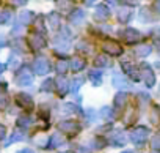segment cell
Listing matches in <instances>:
<instances>
[{
  "label": "cell",
  "mask_w": 160,
  "mask_h": 153,
  "mask_svg": "<svg viewBox=\"0 0 160 153\" xmlns=\"http://www.w3.org/2000/svg\"><path fill=\"white\" fill-rule=\"evenodd\" d=\"M140 78L143 79V82L148 85V87H154L155 85V74L152 71V68L148 65V63H143L140 66Z\"/></svg>",
  "instance_id": "obj_1"
},
{
  "label": "cell",
  "mask_w": 160,
  "mask_h": 153,
  "mask_svg": "<svg viewBox=\"0 0 160 153\" xmlns=\"http://www.w3.org/2000/svg\"><path fill=\"white\" fill-rule=\"evenodd\" d=\"M148 136H149V129H148L146 126H138V128H135V129L130 133V140H132L135 145H141V144L146 142Z\"/></svg>",
  "instance_id": "obj_2"
},
{
  "label": "cell",
  "mask_w": 160,
  "mask_h": 153,
  "mask_svg": "<svg viewBox=\"0 0 160 153\" xmlns=\"http://www.w3.org/2000/svg\"><path fill=\"white\" fill-rule=\"evenodd\" d=\"M58 128L61 129V133L64 134H69V136H75L80 133L82 126H80L77 122H72V120H64V122H60Z\"/></svg>",
  "instance_id": "obj_3"
},
{
  "label": "cell",
  "mask_w": 160,
  "mask_h": 153,
  "mask_svg": "<svg viewBox=\"0 0 160 153\" xmlns=\"http://www.w3.org/2000/svg\"><path fill=\"white\" fill-rule=\"evenodd\" d=\"M16 84L18 85H30V84H33V74H32V71L27 66L21 68L19 73L16 74Z\"/></svg>",
  "instance_id": "obj_4"
},
{
  "label": "cell",
  "mask_w": 160,
  "mask_h": 153,
  "mask_svg": "<svg viewBox=\"0 0 160 153\" xmlns=\"http://www.w3.org/2000/svg\"><path fill=\"white\" fill-rule=\"evenodd\" d=\"M33 69H35V73H36L38 76H44V74H47V73L50 71V63H49V60H46L44 57H39V58L35 60Z\"/></svg>",
  "instance_id": "obj_5"
},
{
  "label": "cell",
  "mask_w": 160,
  "mask_h": 153,
  "mask_svg": "<svg viewBox=\"0 0 160 153\" xmlns=\"http://www.w3.org/2000/svg\"><path fill=\"white\" fill-rule=\"evenodd\" d=\"M102 49H104V52H105V54L113 55V57H116V55H121V54H122V47H121L116 41H105V43H104V46H102Z\"/></svg>",
  "instance_id": "obj_6"
},
{
  "label": "cell",
  "mask_w": 160,
  "mask_h": 153,
  "mask_svg": "<svg viewBox=\"0 0 160 153\" xmlns=\"http://www.w3.org/2000/svg\"><path fill=\"white\" fill-rule=\"evenodd\" d=\"M16 103H18L21 107H24V109H33V106H35L33 98H32L30 95H27V93H19V95L16 96Z\"/></svg>",
  "instance_id": "obj_7"
},
{
  "label": "cell",
  "mask_w": 160,
  "mask_h": 153,
  "mask_svg": "<svg viewBox=\"0 0 160 153\" xmlns=\"http://www.w3.org/2000/svg\"><path fill=\"white\" fill-rule=\"evenodd\" d=\"M122 36H124L126 43H137L138 40H141V33L137 29H126L122 32Z\"/></svg>",
  "instance_id": "obj_8"
},
{
  "label": "cell",
  "mask_w": 160,
  "mask_h": 153,
  "mask_svg": "<svg viewBox=\"0 0 160 153\" xmlns=\"http://www.w3.org/2000/svg\"><path fill=\"white\" fill-rule=\"evenodd\" d=\"M112 84L116 87V89H130V84L127 79H124V76L119 74V73H115L113 78H112Z\"/></svg>",
  "instance_id": "obj_9"
},
{
  "label": "cell",
  "mask_w": 160,
  "mask_h": 153,
  "mask_svg": "<svg viewBox=\"0 0 160 153\" xmlns=\"http://www.w3.org/2000/svg\"><path fill=\"white\" fill-rule=\"evenodd\" d=\"M121 68H122V71H124L127 76H130L133 81H138V79H140V73H138V69H137L132 63L124 62V63H121Z\"/></svg>",
  "instance_id": "obj_10"
},
{
  "label": "cell",
  "mask_w": 160,
  "mask_h": 153,
  "mask_svg": "<svg viewBox=\"0 0 160 153\" xmlns=\"http://www.w3.org/2000/svg\"><path fill=\"white\" fill-rule=\"evenodd\" d=\"M83 21H85V11H83L82 8L74 10V11L71 13V16H69V22L74 24V25H80Z\"/></svg>",
  "instance_id": "obj_11"
},
{
  "label": "cell",
  "mask_w": 160,
  "mask_h": 153,
  "mask_svg": "<svg viewBox=\"0 0 160 153\" xmlns=\"http://www.w3.org/2000/svg\"><path fill=\"white\" fill-rule=\"evenodd\" d=\"M28 43H30V46H32L33 49H42V47L46 46V38H44L42 35H39V33L35 32V33L30 36Z\"/></svg>",
  "instance_id": "obj_12"
},
{
  "label": "cell",
  "mask_w": 160,
  "mask_h": 153,
  "mask_svg": "<svg viewBox=\"0 0 160 153\" xmlns=\"http://www.w3.org/2000/svg\"><path fill=\"white\" fill-rule=\"evenodd\" d=\"M57 84H55V87H57V92H58V95H64L66 92H68V89H69V84H68V79L64 78V76H60V78L55 81Z\"/></svg>",
  "instance_id": "obj_13"
},
{
  "label": "cell",
  "mask_w": 160,
  "mask_h": 153,
  "mask_svg": "<svg viewBox=\"0 0 160 153\" xmlns=\"http://www.w3.org/2000/svg\"><path fill=\"white\" fill-rule=\"evenodd\" d=\"M110 16V10L107 8V5H99L96 8V13H94V18L98 21H107Z\"/></svg>",
  "instance_id": "obj_14"
},
{
  "label": "cell",
  "mask_w": 160,
  "mask_h": 153,
  "mask_svg": "<svg viewBox=\"0 0 160 153\" xmlns=\"http://www.w3.org/2000/svg\"><path fill=\"white\" fill-rule=\"evenodd\" d=\"M127 93L126 92H118L116 95H115V100H113V104H115V107L116 109H122L124 106H126V103H127Z\"/></svg>",
  "instance_id": "obj_15"
},
{
  "label": "cell",
  "mask_w": 160,
  "mask_h": 153,
  "mask_svg": "<svg viewBox=\"0 0 160 153\" xmlns=\"http://www.w3.org/2000/svg\"><path fill=\"white\" fill-rule=\"evenodd\" d=\"M130 16H132V10L130 8H126L124 7V8H119L118 10V21L119 22H122V24L124 22H129L130 21Z\"/></svg>",
  "instance_id": "obj_16"
},
{
  "label": "cell",
  "mask_w": 160,
  "mask_h": 153,
  "mask_svg": "<svg viewBox=\"0 0 160 153\" xmlns=\"http://www.w3.org/2000/svg\"><path fill=\"white\" fill-rule=\"evenodd\" d=\"M61 144H64L63 136H61V134H58V133H55V134H52V137L49 139L47 147H49V148H57V147H60Z\"/></svg>",
  "instance_id": "obj_17"
},
{
  "label": "cell",
  "mask_w": 160,
  "mask_h": 153,
  "mask_svg": "<svg viewBox=\"0 0 160 153\" xmlns=\"http://www.w3.org/2000/svg\"><path fill=\"white\" fill-rule=\"evenodd\" d=\"M88 78H90V81L93 82V85H101V82H102V73L101 71H98V69H93V71H90L88 73Z\"/></svg>",
  "instance_id": "obj_18"
},
{
  "label": "cell",
  "mask_w": 160,
  "mask_h": 153,
  "mask_svg": "<svg viewBox=\"0 0 160 153\" xmlns=\"http://www.w3.org/2000/svg\"><path fill=\"white\" fill-rule=\"evenodd\" d=\"M35 21V14L32 13V11H22L21 14H19V22L21 24H24V25H27V24H30V22H33Z\"/></svg>",
  "instance_id": "obj_19"
},
{
  "label": "cell",
  "mask_w": 160,
  "mask_h": 153,
  "mask_svg": "<svg viewBox=\"0 0 160 153\" xmlns=\"http://www.w3.org/2000/svg\"><path fill=\"white\" fill-rule=\"evenodd\" d=\"M85 66H87V62H85L83 58L74 57V58L71 60V68H72L74 71H82V69H83Z\"/></svg>",
  "instance_id": "obj_20"
},
{
  "label": "cell",
  "mask_w": 160,
  "mask_h": 153,
  "mask_svg": "<svg viewBox=\"0 0 160 153\" xmlns=\"http://www.w3.org/2000/svg\"><path fill=\"white\" fill-rule=\"evenodd\" d=\"M112 144L116 145V147H122L126 144V136L121 133V131H116L113 136H112Z\"/></svg>",
  "instance_id": "obj_21"
},
{
  "label": "cell",
  "mask_w": 160,
  "mask_h": 153,
  "mask_svg": "<svg viewBox=\"0 0 160 153\" xmlns=\"http://www.w3.org/2000/svg\"><path fill=\"white\" fill-rule=\"evenodd\" d=\"M151 51H152V47H151L149 44H141V46H137V47H135V55H138V57H146V55L151 54Z\"/></svg>",
  "instance_id": "obj_22"
},
{
  "label": "cell",
  "mask_w": 160,
  "mask_h": 153,
  "mask_svg": "<svg viewBox=\"0 0 160 153\" xmlns=\"http://www.w3.org/2000/svg\"><path fill=\"white\" fill-rule=\"evenodd\" d=\"M60 24H61V16L58 13H50L49 14V25L52 29H58Z\"/></svg>",
  "instance_id": "obj_23"
},
{
  "label": "cell",
  "mask_w": 160,
  "mask_h": 153,
  "mask_svg": "<svg viewBox=\"0 0 160 153\" xmlns=\"http://www.w3.org/2000/svg\"><path fill=\"white\" fill-rule=\"evenodd\" d=\"M94 65L99 66V68H104V66H110V58L107 55H98L94 58Z\"/></svg>",
  "instance_id": "obj_24"
},
{
  "label": "cell",
  "mask_w": 160,
  "mask_h": 153,
  "mask_svg": "<svg viewBox=\"0 0 160 153\" xmlns=\"http://www.w3.org/2000/svg\"><path fill=\"white\" fill-rule=\"evenodd\" d=\"M83 82H85V79H83V78H75V79H72V81H71V85H69L71 92H72V93H75L80 87L83 85Z\"/></svg>",
  "instance_id": "obj_25"
},
{
  "label": "cell",
  "mask_w": 160,
  "mask_h": 153,
  "mask_svg": "<svg viewBox=\"0 0 160 153\" xmlns=\"http://www.w3.org/2000/svg\"><path fill=\"white\" fill-rule=\"evenodd\" d=\"M61 114H78V107L72 103H66L61 107Z\"/></svg>",
  "instance_id": "obj_26"
},
{
  "label": "cell",
  "mask_w": 160,
  "mask_h": 153,
  "mask_svg": "<svg viewBox=\"0 0 160 153\" xmlns=\"http://www.w3.org/2000/svg\"><path fill=\"white\" fill-rule=\"evenodd\" d=\"M30 123H32V118H30L28 115H21V117L18 118V125H19L21 128H27V126H30Z\"/></svg>",
  "instance_id": "obj_27"
},
{
  "label": "cell",
  "mask_w": 160,
  "mask_h": 153,
  "mask_svg": "<svg viewBox=\"0 0 160 153\" xmlns=\"http://www.w3.org/2000/svg\"><path fill=\"white\" fill-rule=\"evenodd\" d=\"M101 117H104L105 120H112V118H113L112 107H108V106H104V107L101 109Z\"/></svg>",
  "instance_id": "obj_28"
},
{
  "label": "cell",
  "mask_w": 160,
  "mask_h": 153,
  "mask_svg": "<svg viewBox=\"0 0 160 153\" xmlns=\"http://www.w3.org/2000/svg\"><path fill=\"white\" fill-rule=\"evenodd\" d=\"M53 79H47V81H44L42 82V85H41V92H52L53 90Z\"/></svg>",
  "instance_id": "obj_29"
},
{
  "label": "cell",
  "mask_w": 160,
  "mask_h": 153,
  "mask_svg": "<svg viewBox=\"0 0 160 153\" xmlns=\"http://www.w3.org/2000/svg\"><path fill=\"white\" fill-rule=\"evenodd\" d=\"M140 18H141V22H151V21H152V16H151V13H149L148 8H143V10H141Z\"/></svg>",
  "instance_id": "obj_30"
},
{
  "label": "cell",
  "mask_w": 160,
  "mask_h": 153,
  "mask_svg": "<svg viewBox=\"0 0 160 153\" xmlns=\"http://www.w3.org/2000/svg\"><path fill=\"white\" fill-rule=\"evenodd\" d=\"M13 49H14L16 52H24V51H25V47H24V41L19 40V38L14 40V41H13Z\"/></svg>",
  "instance_id": "obj_31"
},
{
  "label": "cell",
  "mask_w": 160,
  "mask_h": 153,
  "mask_svg": "<svg viewBox=\"0 0 160 153\" xmlns=\"http://www.w3.org/2000/svg\"><path fill=\"white\" fill-rule=\"evenodd\" d=\"M68 66H69V63H68L66 60H60V62L57 63V71H58L60 74H63V73L68 71Z\"/></svg>",
  "instance_id": "obj_32"
},
{
  "label": "cell",
  "mask_w": 160,
  "mask_h": 153,
  "mask_svg": "<svg viewBox=\"0 0 160 153\" xmlns=\"http://www.w3.org/2000/svg\"><path fill=\"white\" fill-rule=\"evenodd\" d=\"M151 147L154 150H160V133H157L152 139H151Z\"/></svg>",
  "instance_id": "obj_33"
},
{
  "label": "cell",
  "mask_w": 160,
  "mask_h": 153,
  "mask_svg": "<svg viewBox=\"0 0 160 153\" xmlns=\"http://www.w3.org/2000/svg\"><path fill=\"white\" fill-rule=\"evenodd\" d=\"M10 18H11V14H10V11H0V24H7L8 21H10Z\"/></svg>",
  "instance_id": "obj_34"
},
{
  "label": "cell",
  "mask_w": 160,
  "mask_h": 153,
  "mask_svg": "<svg viewBox=\"0 0 160 153\" xmlns=\"http://www.w3.org/2000/svg\"><path fill=\"white\" fill-rule=\"evenodd\" d=\"M77 49H78V51H83V52H90V51H91L90 44H88V43H85V41H80V43H78V46H77Z\"/></svg>",
  "instance_id": "obj_35"
},
{
  "label": "cell",
  "mask_w": 160,
  "mask_h": 153,
  "mask_svg": "<svg viewBox=\"0 0 160 153\" xmlns=\"http://www.w3.org/2000/svg\"><path fill=\"white\" fill-rule=\"evenodd\" d=\"M25 136L24 134H21V133H14L13 136H11V139H10V142L8 144H13V142H18V140H22Z\"/></svg>",
  "instance_id": "obj_36"
},
{
  "label": "cell",
  "mask_w": 160,
  "mask_h": 153,
  "mask_svg": "<svg viewBox=\"0 0 160 153\" xmlns=\"http://www.w3.org/2000/svg\"><path fill=\"white\" fill-rule=\"evenodd\" d=\"M7 104H8V100H7V96L5 95H2L0 93V109H7Z\"/></svg>",
  "instance_id": "obj_37"
},
{
  "label": "cell",
  "mask_w": 160,
  "mask_h": 153,
  "mask_svg": "<svg viewBox=\"0 0 160 153\" xmlns=\"http://www.w3.org/2000/svg\"><path fill=\"white\" fill-rule=\"evenodd\" d=\"M94 144H96V148H104V147H105V142H104L102 139H96Z\"/></svg>",
  "instance_id": "obj_38"
},
{
  "label": "cell",
  "mask_w": 160,
  "mask_h": 153,
  "mask_svg": "<svg viewBox=\"0 0 160 153\" xmlns=\"http://www.w3.org/2000/svg\"><path fill=\"white\" fill-rule=\"evenodd\" d=\"M5 134H7V128H5L3 125H0V139H3Z\"/></svg>",
  "instance_id": "obj_39"
},
{
  "label": "cell",
  "mask_w": 160,
  "mask_h": 153,
  "mask_svg": "<svg viewBox=\"0 0 160 153\" xmlns=\"http://www.w3.org/2000/svg\"><path fill=\"white\" fill-rule=\"evenodd\" d=\"M57 5H58V7H71L72 3H71V2H58Z\"/></svg>",
  "instance_id": "obj_40"
},
{
  "label": "cell",
  "mask_w": 160,
  "mask_h": 153,
  "mask_svg": "<svg viewBox=\"0 0 160 153\" xmlns=\"http://www.w3.org/2000/svg\"><path fill=\"white\" fill-rule=\"evenodd\" d=\"M3 46H5V38H3V36H0V49H2Z\"/></svg>",
  "instance_id": "obj_41"
},
{
  "label": "cell",
  "mask_w": 160,
  "mask_h": 153,
  "mask_svg": "<svg viewBox=\"0 0 160 153\" xmlns=\"http://www.w3.org/2000/svg\"><path fill=\"white\" fill-rule=\"evenodd\" d=\"M18 153H33L32 150H28V148H24V150H19Z\"/></svg>",
  "instance_id": "obj_42"
},
{
  "label": "cell",
  "mask_w": 160,
  "mask_h": 153,
  "mask_svg": "<svg viewBox=\"0 0 160 153\" xmlns=\"http://www.w3.org/2000/svg\"><path fill=\"white\" fill-rule=\"evenodd\" d=\"M7 89V84L5 82H0V90H5Z\"/></svg>",
  "instance_id": "obj_43"
},
{
  "label": "cell",
  "mask_w": 160,
  "mask_h": 153,
  "mask_svg": "<svg viewBox=\"0 0 160 153\" xmlns=\"http://www.w3.org/2000/svg\"><path fill=\"white\" fill-rule=\"evenodd\" d=\"M3 71H5V65H3V63H0V74H2Z\"/></svg>",
  "instance_id": "obj_44"
},
{
  "label": "cell",
  "mask_w": 160,
  "mask_h": 153,
  "mask_svg": "<svg viewBox=\"0 0 160 153\" xmlns=\"http://www.w3.org/2000/svg\"><path fill=\"white\" fill-rule=\"evenodd\" d=\"M157 52H158V55H160V43H157Z\"/></svg>",
  "instance_id": "obj_45"
},
{
  "label": "cell",
  "mask_w": 160,
  "mask_h": 153,
  "mask_svg": "<svg viewBox=\"0 0 160 153\" xmlns=\"http://www.w3.org/2000/svg\"><path fill=\"white\" fill-rule=\"evenodd\" d=\"M155 7H158V10H160V2H155Z\"/></svg>",
  "instance_id": "obj_46"
},
{
  "label": "cell",
  "mask_w": 160,
  "mask_h": 153,
  "mask_svg": "<svg viewBox=\"0 0 160 153\" xmlns=\"http://www.w3.org/2000/svg\"><path fill=\"white\" fill-rule=\"evenodd\" d=\"M63 153H72V151H63Z\"/></svg>",
  "instance_id": "obj_47"
},
{
  "label": "cell",
  "mask_w": 160,
  "mask_h": 153,
  "mask_svg": "<svg viewBox=\"0 0 160 153\" xmlns=\"http://www.w3.org/2000/svg\"><path fill=\"white\" fill-rule=\"evenodd\" d=\"M122 153H130V151H122Z\"/></svg>",
  "instance_id": "obj_48"
}]
</instances>
